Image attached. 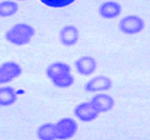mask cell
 Listing matches in <instances>:
<instances>
[{
  "mask_svg": "<svg viewBox=\"0 0 150 140\" xmlns=\"http://www.w3.org/2000/svg\"><path fill=\"white\" fill-rule=\"evenodd\" d=\"M74 114L76 118H78L82 122H91L100 115V113L96 110V108L90 101L78 104L74 110Z\"/></svg>",
  "mask_w": 150,
  "mask_h": 140,
  "instance_id": "5",
  "label": "cell"
},
{
  "mask_svg": "<svg viewBox=\"0 0 150 140\" xmlns=\"http://www.w3.org/2000/svg\"><path fill=\"white\" fill-rule=\"evenodd\" d=\"M90 102L93 103V106L96 108V110L100 113H107L110 110H112V108L115 106V99L113 97H111L108 94L105 93H99L96 94Z\"/></svg>",
  "mask_w": 150,
  "mask_h": 140,
  "instance_id": "9",
  "label": "cell"
},
{
  "mask_svg": "<svg viewBox=\"0 0 150 140\" xmlns=\"http://www.w3.org/2000/svg\"><path fill=\"white\" fill-rule=\"evenodd\" d=\"M37 137L39 140H57L54 123H44L37 129Z\"/></svg>",
  "mask_w": 150,
  "mask_h": 140,
  "instance_id": "13",
  "label": "cell"
},
{
  "mask_svg": "<svg viewBox=\"0 0 150 140\" xmlns=\"http://www.w3.org/2000/svg\"><path fill=\"white\" fill-rule=\"evenodd\" d=\"M19 10V5L15 1H2L0 2V17L1 18H8L17 14Z\"/></svg>",
  "mask_w": 150,
  "mask_h": 140,
  "instance_id": "14",
  "label": "cell"
},
{
  "mask_svg": "<svg viewBox=\"0 0 150 140\" xmlns=\"http://www.w3.org/2000/svg\"><path fill=\"white\" fill-rule=\"evenodd\" d=\"M145 29V21L138 15H127L119 22V30L125 35H137Z\"/></svg>",
  "mask_w": 150,
  "mask_h": 140,
  "instance_id": "2",
  "label": "cell"
},
{
  "mask_svg": "<svg viewBox=\"0 0 150 140\" xmlns=\"http://www.w3.org/2000/svg\"><path fill=\"white\" fill-rule=\"evenodd\" d=\"M122 13V5L115 1H107L99 6V14L104 19H115Z\"/></svg>",
  "mask_w": 150,
  "mask_h": 140,
  "instance_id": "10",
  "label": "cell"
},
{
  "mask_svg": "<svg viewBox=\"0 0 150 140\" xmlns=\"http://www.w3.org/2000/svg\"><path fill=\"white\" fill-rule=\"evenodd\" d=\"M52 82H53V84L55 86H57L59 89H67L74 84L75 78L71 75V73H68V74H64V75L59 76L56 79L52 80Z\"/></svg>",
  "mask_w": 150,
  "mask_h": 140,
  "instance_id": "15",
  "label": "cell"
},
{
  "mask_svg": "<svg viewBox=\"0 0 150 140\" xmlns=\"http://www.w3.org/2000/svg\"><path fill=\"white\" fill-rule=\"evenodd\" d=\"M80 32L75 25H65L59 33V39L64 46H73L79 41Z\"/></svg>",
  "mask_w": 150,
  "mask_h": 140,
  "instance_id": "8",
  "label": "cell"
},
{
  "mask_svg": "<svg viewBox=\"0 0 150 140\" xmlns=\"http://www.w3.org/2000/svg\"><path fill=\"white\" fill-rule=\"evenodd\" d=\"M17 92L13 86H0V106H11L17 101Z\"/></svg>",
  "mask_w": 150,
  "mask_h": 140,
  "instance_id": "12",
  "label": "cell"
},
{
  "mask_svg": "<svg viewBox=\"0 0 150 140\" xmlns=\"http://www.w3.org/2000/svg\"><path fill=\"white\" fill-rule=\"evenodd\" d=\"M97 60L91 56H82L75 61L76 71L81 76L93 75L97 70Z\"/></svg>",
  "mask_w": 150,
  "mask_h": 140,
  "instance_id": "7",
  "label": "cell"
},
{
  "mask_svg": "<svg viewBox=\"0 0 150 140\" xmlns=\"http://www.w3.org/2000/svg\"><path fill=\"white\" fill-rule=\"evenodd\" d=\"M22 74V68L15 61H5L0 64V84L12 82Z\"/></svg>",
  "mask_w": 150,
  "mask_h": 140,
  "instance_id": "4",
  "label": "cell"
},
{
  "mask_svg": "<svg viewBox=\"0 0 150 140\" xmlns=\"http://www.w3.org/2000/svg\"><path fill=\"white\" fill-rule=\"evenodd\" d=\"M57 140H68L73 138L78 132V123L75 119L65 117L55 123Z\"/></svg>",
  "mask_w": 150,
  "mask_h": 140,
  "instance_id": "3",
  "label": "cell"
},
{
  "mask_svg": "<svg viewBox=\"0 0 150 140\" xmlns=\"http://www.w3.org/2000/svg\"><path fill=\"white\" fill-rule=\"evenodd\" d=\"M19 1H26V0H19Z\"/></svg>",
  "mask_w": 150,
  "mask_h": 140,
  "instance_id": "17",
  "label": "cell"
},
{
  "mask_svg": "<svg viewBox=\"0 0 150 140\" xmlns=\"http://www.w3.org/2000/svg\"><path fill=\"white\" fill-rule=\"evenodd\" d=\"M45 73H46V76H47L48 79L52 81V80L58 78L59 76L71 73V68H70L67 63L57 61V62H54L48 65L47 68H46Z\"/></svg>",
  "mask_w": 150,
  "mask_h": 140,
  "instance_id": "11",
  "label": "cell"
},
{
  "mask_svg": "<svg viewBox=\"0 0 150 140\" xmlns=\"http://www.w3.org/2000/svg\"><path fill=\"white\" fill-rule=\"evenodd\" d=\"M112 88V80L108 76L99 75L89 79L84 85V90L87 93L106 92Z\"/></svg>",
  "mask_w": 150,
  "mask_h": 140,
  "instance_id": "6",
  "label": "cell"
},
{
  "mask_svg": "<svg viewBox=\"0 0 150 140\" xmlns=\"http://www.w3.org/2000/svg\"><path fill=\"white\" fill-rule=\"evenodd\" d=\"M41 2L46 6L53 9H61L73 4L76 0H40Z\"/></svg>",
  "mask_w": 150,
  "mask_h": 140,
  "instance_id": "16",
  "label": "cell"
},
{
  "mask_svg": "<svg viewBox=\"0 0 150 140\" xmlns=\"http://www.w3.org/2000/svg\"><path fill=\"white\" fill-rule=\"evenodd\" d=\"M35 29L28 23H16L5 33V39L14 45H25L35 36Z\"/></svg>",
  "mask_w": 150,
  "mask_h": 140,
  "instance_id": "1",
  "label": "cell"
}]
</instances>
